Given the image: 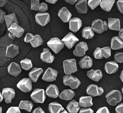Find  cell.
Wrapping results in <instances>:
<instances>
[{"instance_id":"obj_1","label":"cell","mask_w":123,"mask_h":113,"mask_svg":"<svg viewBox=\"0 0 123 113\" xmlns=\"http://www.w3.org/2000/svg\"><path fill=\"white\" fill-rule=\"evenodd\" d=\"M105 97L107 102L111 106H115L117 103L120 102L123 99L121 91L116 90H112L108 93Z\"/></svg>"},{"instance_id":"obj_2","label":"cell","mask_w":123,"mask_h":113,"mask_svg":"<svg viewBox=\"0 0 123 113\" xmlns=\"http://www.w3.org/2000/svg\"><path fill=\"white\" fill-rule=\"evenodd\" d=\"M63 67L66 75H71L77 71L76 60L74 58L65 60L63 62Z\"/></svg>"},{"instance_id":"obj_3","label":"cell","mask_w":123,"mask_h":113,"mask_svg":"<svg viewBox=\"0 0 123 113\" xmlns=\"http://www.w3.org/2000/svg\"><path fill=\"white\" fill-rule=\"evenodd\" d=\"M8 30L10 32L8 36L12 39H14L15 37L17 38L21 37L25 31V30L16 23H12L10 27L8 28Z\"/></svg>"},{"instance_id":"obj_4","label":"cell","mask_w":123,"mask_h":113,"mask_svg":"<svg viewBox=\"0 0 123 113\" xmlns=\"http://www.w3.org/2000/svg\"><path fill=\"white\" fill-rule=\"evenodd\" d=\"M47 45L55 54H58L64 46L62 41L57 37L51 38L47 42Z\"/></svg>"},{"instance_id":"obj_5","label":"cell","mask_w":123,"mask_h":113,"mask_svg":"<svg viewBox=\"0 0 123 113\" xmlns=\"http://www.w3.org/2000/svg\"><path fill=\"white\" fill-rule=\"evenodd\" d=\"M108 23L106 21H103L100 19L94 20L92 23L91 28L93 31L98 34H101L108 29Z\"/></svg>"},{"instance_id":"obj_6","label":"cell","mask_w":123,"mask_h":113,"mask_svg":"<svg viewBox=\"0 0 123 113\" xmlns=\"http://www.w3.org/2000/svg\"><path fill=\"white\" fill-rule=\"evenodd\" d=\"M63 83L65 86H69L72 89H77L81 84L79 79L72 75L64 76L63 77Z\"/></svg>"},{"instance_id":"obj_7","label":"cell","mask_w":123,"mask_h":113,"mask_svg":"<svg viewBox=\"0 0 123 113\" xmlns=\"http://www.w3.org/2000/svg\"><path fill=\"white\" fill-rule=\"evenodd\" d=\"M30 97L35 103H43L46 99L45 91L44 89H35L31 94Z\"/></svg>"},{"instance_id":"obj_8","label":"cell","mask_w":123,"mask_h":113,"mask_svg":"<svg viewBox=\"0 0 123 113\" xmlns=\"http://www.w3.org/2000/svg\"><path fill=\"white\" fill-rule=\"evenodd\" d=\"M61 41L68 49H71L79 41V39L72 33L69 32Z\"/></svg>"},{"instance_id":"obj_9","label":"cell","mask_w":123,"mask_h":113,"mask_svg":"<svg viewBox=\"0 0 123 113\" xmlns=\"http://www.w3.org/2000/svg\"><path fill=\"white\" fill-rule=\"evenodd\" d=\"M17 87L24 92H29L32 89V81L30 79L24 78L17 84Z\"/></svg>"},{"instance_id":"obj_10","label":"cell","mask_w":123,"mask_h":113,"mask_svg":"<svg viewBox=\"0 0 123 113\" xmlns=\"http://www.w3.org/2000/svg\"><path fill=\"white\" fill-rule=\"evenodd\" d=\"M88 48L87 44L85 42H81L77 44L73 51V54L77 57H82L86 55V52Z\"/></svg>"},{"instance_id":"obj_11","label":"cell","mask_w":123,"mask_h":113,"mask_svg":"<svg viewBox=\"0 0 123 113\" xmlns=\"http://www.w3.org/2000/svg\"><path fill=\"white\" fill-rule=\"evenodd\" d=\"M58 71L51 68H48L44 71L42 77V80L47 82H51L56 79Z\"/></svg>"},{"instance_id":"obj_12","label":"cell","mask_w":123,"mask_h":113,"mask_svg":"<svg viewBox=\"0 0 123 113\" xmlns=\"http://www.w3.org/2000/svg\"><path fill=\"white\" fill-rule=\"evenodd\" d=\"M36 23L39 25L44 26L50 21V15L48 12H38L35 15Z\"/></svg>"},{"instance_id":"obj_13","label":"cell","mask_w":123,"mask_h":113,"mask_svg":"<svg viewBox=\"0 0 123 113\" xmlns=\"http://www.w3.org/2000/svg\"><path fill=\"white\" fill-rule=\"evenodd\" d=\"M103 92L104 90L103 88L95 84H90L86 89V93L90 97L100 96L102 95Z\"/></svg>"},{"instance_id":"obj_14","label":"cell","mask_w":123,"mask_h":113,"mask_svg":"<svg viewBox=\"0 0 123 113\" xmlns=\"http://www.w3.org/2000/svg\"><path fill=\"white\" fill-rule=\"evenodd\" d=\"M15 95V92L13 89L10 88H3L2 91V96L4 99L5 102L6 103H9L12 102Z\"/></svg>"},{"instance_id":"obj_15","label":"cell","mask_w":123,"mask_h":113,"mask_svg":"<svg viewBox=\"0 0 123 113\" xmlns=\"http://www.w3.org/2000/svg\"><path fill=\"white\" fill-rule=\"evenodd\" d=\"M82 24V23L80 19L77 17H74L69 21V27L71 31L75 33L80 29Z\"/></svg>"},{"instance_id":"obj_16","label":"cell","mask_w":123,"mask_h":113,"mask_svg":"<svg viewBox=\"0 0 123 113\" xmlns=\"http://www.w3.org/2000/svg\"><path fill=\"white\" fill-rule=\"evenodd\" d=\"M40 59L43 62L52 63L55 59V56L52 55L49 49L44 48L43 52L40 54Z\"/></svg>"},{"instance_id":"obj_17","label":"cell","mask_w":123,"mask_h":113,"mask_svg":"<svg viewBox=\"0 0 123 113\" xmlns=\"http://www.w3.org/2000/svg\"><path fill=\"white\" fill-rule=\"evenodd\" d=\"M46 95L52 98H56L59 95V90L58 87L55 84H50L46 88Z\"/></svg>"},{"instance_id":"obj_18","label":"cell","mask_w":123,"mask_h":113,"mask_svg":"<svg viewBox=\"0 0 123 113\" xmlns=\"http://www.w3.org/2000/svg\"><path fill=\"white\" fill-rule=\"evenodd\" d=\"M19 54V47L13 44H11L7 46L6 56L12 58Z\"/></svg>"},{"instance_id":"obj_19","label":"cell","mask_w":123,"mask_h":113,"mask_svg":"<svg viewBox=\"0 0 123 113\" xmlns=\"http://www.w3.org/2000/svg\"><path fill=\"white\" fill-rule=\"evenodd\" d=\"M86 75L91 80L98 82L102 77V73L100 69H91L87 72Z\"/></svg>"},{"instance_id":"obj_20","label":"cell","mask_w":123,"mask_h":113,"mask_svg":"<svg viewBox=\"0 0 123 113\" xmlns=\"http://www.w3.org/2000/svg\"><path fill=\"white\" fill-rule=\"evenodd\" d=\"M58 15L63 23L69 22L72 17V14L65 7H62L59 10Z\"/></svg>"},{"instance_id":"obj_21","label":"cell","mask_w":123,"mask_h":113,"mask_svg":"<svg viewBox=\"0 0 123 113\" xmlns=\"http://www.w3.org/2000/svg\"><path fill=\"white\" fill-rule=\"evenodd\" d=\"M21 71L20 66L15 62H12L8 67V73L14 77L18 76Z\"/></svg>"},{"instance_id":"obj_22","label":"cell","mask_w":123,"mask_h":113,"mask_svg":"<svg viewBox=\"0 0 123 113\" xmlns=\"http://www.w3.org/2000/svg\"><path fill=\"white\" fill-rule=\"evenodd\" d=\"M108 27L110 30L119 31L120 27V21L119 19L108 18Z\"/></svg>"},{"instance_id":"obj_23","label":"cell","mask_w":123,"mask_h":113,"mask_svg":"<svg viewBox=\"0 0 123 113\" xmlns=\"http://www.w3.org/2000/svg\"><path fill=\"white\" fill-rule=\"evenodd\" d=\"M119 66L118 64L114 61H109L107 62L104 67V69L106 72L109 74H113L116 72L118 69Z\"/></svg>"},{"instance_id":"obj_24","label":"cell","mask_w":123,"mask_h":113,"mask_svg":"<svg viewBox=\"0 0 123 113\" xmlns=\"http://www.w3.org/2000/svg\"><path fill=\"white\" fill-rule=\"evenodd\" d=\"M87 0H78L75 7L77 11L80 13H86L88 11Z\"/></svg>"},{"instance_id":"obj_25","label":"cell","mask_w":123,"mask_h":113,"mask_svg":"<svg viewBox=\"0 0 123 113\" xmlns=\"http://www.w3.org/2000/svg\"><path fill=\"white\" fill-rule=\"evenodd\" d=\"M93 65L92 59L88 56L83 57L79 62V65L81 68H91Z\"/></svg>"},{"instance_id":"obj_26","label":"cell","mask_w":123,"mask_h":113,"mask_svg":"<svg viewBox=\"0 0 123 113\" xmlns=\"http://www.w3.org/2000/svg\"><path fill=\"white\" fill-rule=\"evenodd\" d=\"M43 70L42 68H33L29 73V77L31 80L34 82H36L42 73Z\"/></svg>"},{"instance_id":"obj_27","label":"cell","mask_w":123,"mask_h":113,"mask_svg":"<svg viewBox=\"0 0 123 113\" xmlns=\"http://www.w3.org/2000/svg\"><path fill=\"white\" fill-rule=\"evenodd\" d=\"M111 48L118 50L123 48V41L118 36L113 37L111 41Z\"/></svg>"},{"instance_id":"obj_28","label":"cell","mask_w":123,"mask_h":113,"mask_svg":"<svg viewBox=\"0 0 123 113\" xmlns=\"http://www.w3.org/2000/svg\"><path fill=\"white\" fill-rule=\"evenodd\" d=\"M75 95L74 91L71 89L64 90L60 94H59V98L62 100L65 101H69L72 100Z\"/></svg>"},{"instance_id":"obj_29","label":"cell","mask_w":123,"mask_h":113,"mask_svg":"<svg viewBox=\"0 0 123 113\" xmlns=\"http://www.w3.org/2000/svg\"><path fill=\"white\" fill-rule=\"evenodd\" d=\"M80 109V107L78 102L74 100L70 102L66 106L67 111L69 113H77Z\"/></svg>"},{"instance_id":"obj_30","label":"cell","mask_w":123,"mask_h":113,"mask_svg":"<svg viewBox=\"0 0 123 113\" xmlns=\"http://www.w3.org/2000/svg\"><path fill=\"white\" fill-rule=\"evenodd\" d=\"M79 105L82 107H88L93 105L92 99L90 96H82L79 98Z\"/></svg>"},{"instance_id":"obj_31","label":"cell","mask_w":123,"mask_h":113,"mask_svg":"<svg viewBox=\"0 0 123 113\" xmlns=\"http://www.w3.org/2000/svg\"><path fill=\"white\" fill-rule=\"evenodd\" d=\"M63 109L62 105L56 102H51L49 104L48 110L50 113H60Z\"/></svg>"},{"instance_id":"obj_32","label":"cell","mask_w":123,"mask_h":113,"mask_svg":"<svg viewBox=\"0 0 123 113\" xmlns=\"http://www.w3.org/2000/svg\"><path fill=\"white\" fill-rule=\"evenodd\" d=\"M4 21H5L7 27L9 28L11 25L14 23H16L18 24V21L15 13H12L10 14L5 15L4 16Z\"/></svg>"},{"instance_id":"obj_33","label":"cell","mask_w":123,"mask_h":113,"mask_svg":"<svg viewBox=\"0 0 123 113\" xmlns=\"http://www.w3.org/2000/svg\"><path fill=\"white\" fill-rule=\"evenodd\" d=\"M115 0H102L99 4L101 8L105 11H110L111 9Z\"/></svg>"},{"instance_id":"obj_34","label":"cell","mask_w":123,"mask_h":113,"mask_svg":"<svg viewBox=\"0 0 123 113\" xmlns=\"http://www.w3.org/2000/svg\"><path fill=\"white\" fill-rule=\"evenodd\" d=\"M82 37L86 39H91L94 35V33L90 26L84 27L82 31Z\"/></svg>"},{"instance_id":"obj_35","label":"cell","mask_w":123,"mask_h":113,"mask_svg":"<svg viewBox=\"0 0 123 113\" xmlns=\"http://www.w3.org/2000/svg\"><path fill=\"white\" fill-rule=\"evenodd\" d=\"M33 107V103L29 101H21L19 103L18 108L24 109L28 112H30Z\"/></svg>"},{"instance_id":"obj_36","label":"cell","mask_w":123,"mask_h":113,"mask_svg":"<svg viewBox=\"0 0 123 113\" xmlns=\"http://www.w3.org/2000/svg\"><path fill=\"white\" fill-rule=\"evenodd\" d=\"M30 43L33 47H37L43 44V40L40 35L36 34Z\"/></svg>"},{"instance_id":"obj_37","label":"cell","mask_w":123,"mask_h":113,"mask_svg":"<svg viewBox=\"0 0 123 113\" xmlns=\"http://www.w3.org/2000/svg\"><path fill=\"white\" fill-rule=\"evenodd\" d=\"M22 68L25 70H29L32 68L33 65L31 60L28 58H25L20 61Z\"/></svg>"},{"instance_id":"obj_38","label":"cell","mask_w":123,"mask_h":113,"mask_svg":"<svg viewBox=\"0 0 123 113\" xmlns=\"http://www.w3.org/2000/svg\"><path fill=\"white\" fill-rule=\"evenodd\" d=\"M101 51L103 56L105 58H108L111 56V48L109 46L101 48Z\"/></svg>"},{"instance_id":"obj_39","label":"cell","mask_w":123,"mask_h":113,"mask_svg":"<svg viewBox=\"0 0 123 113\" xmlns=\"http://www.w3.org/2000/svg\"><path fill=\"white\" fill-rule=\"evenodd\" d=\"M101 0H88L87 4L92 10H94L99 5Z\"/></svg>"},{"instance_id":"obj_40","label":"cell","mask_w":123,"mask_h":113,"mask_svg":"<svg viewBox=\"0 0 123 113\" xmlns=\"http://www.w3.org/2000/svg\"><path fill=\"white\" fill-rule=\"evenodd\" d=\"M39 0H31V9L32 10L39 11Z\"/></svg>"},{"instance_id":"obj_41","label":"cell","mask_w":123,"mask_h":113,"mask_svg":"<svg viewBox=\"0 0 123 113\" xmlns=\"http://www.w3.org/2000/svg\"><path fill=\"white\" fill-rule=\"evenodd\" d=\"M115 62L123 63V52H117L114 56Z\"/></svg>"},{"instance_id":"obj_42","label":"cell","mask_w":123,"mask_h":113,"mask_svg":"<svg viewBox=\"0 0 123 113\" xmlns=\"http://www.w3.org/2000/svg\"><path fill=\"white\" fill-rule=\"evenodd\" d=\"M93 56L96 59H102L103 56L102 55L101 51V48L100 47H97L94 52H93Z\"/></svg>"},{"instance_id":"obj_43","label":"cell","mask_w":123,"mask_h":113,"mask_svg":"<svg viewBox=\"0 0 123 113\" xmlns=\"http://www.w3.org/2000/svg\"><path fill=\"white\" fill-rule=\"evenodd\" d=\"M6 113H21L18 107H10Z\"/></svg>"},{"instance_id":"obj_44","label":"cell","mask_w":123,"mask_h":113,"mask_svg":"<svg viewBox=\"0 0 123 113\" xmlns=\"http://www.w3.org/2000/svg\"><path fill=\"white\" fill-rule=\"evenodd\" d=\"M34 35L31 33H27L24 37V41L25 43H30L34 38Z\"/></svg>"},{"instance_id":"obj_45","label":"cell","mask_w":123,"mask_h":113,"mask_svg":"<svg viewBox=\"0 0 123 113\" xmlns=\"http://www.w3.org/2000/svg\"><path fill=\"white\" fill-rule=\"evenodd\" d=\"M79 110V113H94V111L90 107H85Z\"/></svg>"},{"instance_id":"obj_46","label":"cell","mask_w":123,"mask_h":113,"mask_svg":"<svg viewBox=\"0 0 123 113\" xmlns=\"http://www.w3.org/2000/svg\"><path fill=\"white\" fill-rule=\"evenodd\" d=\"M48 10V5L45 2H41L39 4V11L40 12H45Z\"/></svg>"},{"instance_id":"obj_47","label":"cell","mask_w":123,"mask_h":113,"mask_svg":"<svg viewBox=\"0 0 123 113\" xmlns=\"http://www.w3.org/2000/svg\"><path fill=\"white\" fill-rule=\"evenodd\" d=\"M117 8L121 13H123V0H119L117 2Z\"/></svg>"},{"instance_id":"obj_48","label":"cell","mask_w":123,"mask_h":113,"mask_svg":"<svg viewBox=\"0 0 123 113\" xmlns=\"http://www.w3.org/2000/svg\"><path fill=\"white\" fill-rule=\"evenodd\" d=\"M96 113H110V112L107 107H102L98 108L97 110Z\"/></svg>"},{"instance_id":"obj_49","label":"cell","mask_w":123,"mask_h":113,"mask_svg":"<svg viewBox=\"0 0 123 113\" xmlns=\"http://www.w3.org/2000/svg\"><path fill=\"white\" fill-rule=\"evenodd\" d=\"M115 111L116 113H123V103H120L118 105L116 108Z\"/></svg>"},{"instance_id":"obj_50","label":"cell","mask_w":123,"mask_h":113,"mask_svg":"<svg viewBox=\"0 0 123 113\" xmlns=\"http://www.w3.org/2000/svg\"><path fill=\"white\" fill-rule=\"evenodd\" d=\"M6 15L4 11L0 9V23H2L4 21V16Z\"/></svg>"},{"instance_id":"obj_51","label":"cell","mask_w":123,"mask_h":113,"mask_svg":"<svg viewBox=\"0 0 123 113\" xmlns=\"http://www.w3.org/2000/svg\"><path fill=\"white\" fill-rule=\"evenodd\" d=\"M32 113H45V112L42 110V109L40 107H38L35 109L32 112Z\"/></svg>"},{"instance_id":"obj_52","label":"cell","mask_w":123,"mask_h":113,"mask_svg":"<svg viewBox=\"0 0 123 113\" xmlns=\"http://www.w3.org/2000/svg\"><path fill=\"white\" fill-rule=\"evenodd\" d=\"M119 37L122 40H123V28H121L120 30L119 31V34H118Z\"/></svg>"},{"instance_id":"obj_53","label":"cell","mask_w":123,"mask_h":113,"mask_svg":"<svg viewBox=\"0 0 123 113\" xmlns=\"http://www.w3.org/2000/svg\"><path fill=\"white\" fill-rule=\"evenodd\" d=\"M64 0L67 3L72 5H74L75 3V2L77 1V0Z\"/></svg>"},{"instance_id":"obj_54","label":"cell","mask_w":123,"mask_h":113,"mask_svg":"<svg viewBox=\"0 0 123 113\" xmlns=\"http://www.w3.org/2000/svg\"><path fill=\"white\" fill-rule=\"evenodd\" d=\"M8 2V0H0V7H3Z\"/></svg>"},{"instance_id":"obj_55","label":"cell","mask_w":123,"mask_h":113,"mask_svg":"<svg viewBox=\"0 0 123 113\" xmlns=\"http://www.w3.org/2000/svg\"><path fill=\"white\" fill-rule=\"evenodd\" d=\"M45 1L49 3L55 4L57 2V1H58V0H45Z\"/></svg>"},{"instance_id":"obj_56","label":"cell","mask_w":123,"mask_h":113,"mask_svg":"<svg viewBox=\"0 0 123 113\" xmlns=\"http://www.w3.org/2000/svg\"><path fill=\"white\" fill-rule=\"evenodd\" d=\"M120 79H121V81L123 82V70H122L121 72V75L120 76Z\"/></svg>"},{"instance_id":"obj_57","label":"cell","mask_w":123,"mask_h":113,"mask_svg":"<svg viewBox=\"0 0 123 113\" xmlns=\"http://www.w3.org/2000/svg\"><path fill=\"white\" fill-rule=\"evenodd\" d=\"M3 99V98L2 96V93L0 92V103L2 102Z\"/></svg>"},{"instance_id":"obj_58","label":"cell","mask_w":123,"mask_h":113,"mask_svg":"<svg viewBox=\"0 0 123 113\" xmlns=\"http://www.w3.org/2000/svg\"><path fill=\"white\" fill-rule=\"evenodd\" d=\"M60 113H68V112H67L65 110L63 109V110H62V112H60Z\"/></svg>"},{"instance_id":"obj_59","label":"cell","mask_w":123,"mask_h":113,"mask_svg":"<svg viewBox=\"0 0 123 113\" xmlns=\"http://www.w3.org/2000/svg\"><path fill=\"white\" fill-rule=\"evenodd\" d=\"M2 108L0 106V113H2Z\"/></svg>"},{"instance_id":"obj_60","label":"cell","mask_w":123,"mask_h":113,"mask_svg":"<svg viewBox=\"0 0 123 113\" xmlns=\"http://www.w3.org/2000/svg\"><path fill=\"white\" fill-rule=\"evenodd\" d=\"M122 93H123V88H122Z\"/></svg>"}]
</instances>
